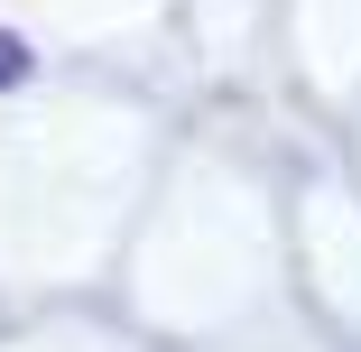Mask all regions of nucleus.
<instances>
[{
	"label": "nucleus",
	"instance_id": "obj_1",
	"mask_svg": "<svg viewBox=\"0 0 361 352\" xmlns=\"http://www.w3.org/2000/svg\"><path fill=\"white\" fill-rule=\"evenodd\" d=\"M19 75H28V47H19L10 28H0V84H19Z\"/></svg>",
	"mask_w": 361,
	"mask_h": 352
}]
</instances>
